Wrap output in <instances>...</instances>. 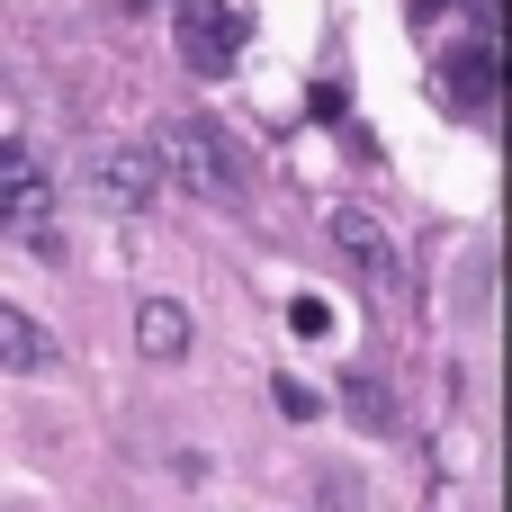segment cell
Instances as JSON below:
<instances>
[{
  "mask_svg": "<svg viewBox=\"0 0 512 512\" xmlns=\"http://www.w3.org/2000/svg\"><path fill=\"white\" fill-rule=\"evenodd\" d=\"M153 171L180 180V189L207 198V207H225V198L243 189V153H234V135H225L207 108H171V117H162V135H153Z\"/></svg>",
  "mask_w": 512,
  "mask_h": 512,
  "instance_id": "6da1fadb",
  "label": "cell"
},
{
  "mask_svg": "<svg viewBox=\"0 0 512 512\" xmlns=\"http://www.w3.org/2000/svg\"><path fill=\"white\" fill-rule=\"evenodd\" d=\"M72 180H81L90 216H144V207H153V189H162L153 144H117V135L81 144V153H72Z\"/></svg>",
  "mask_w": 512,
  "mask_h": 512,
  "instance_id": "7a4b0ae2",
  "label": "cell"
},
{
  "mask_svg": "<svg viewBox=\"0 0 512 512\" xmlns=\"http://www.w3.org/2000/svg\"><path fill=\"white\" fill-rule=\"evenodd\" d=\"M324 225H333V252L369 279V297H396V288H405V252H396V234H387L369 207H333Z\"/></svg>",
  "mask_w": 512,
  "mask_h": 512,
  "instance_id": "3957f363",
  "label": "cell"
},
{
  "mask_svg": "<svg viewBox=\"0 0 512 512\" xmlns=\"http://www.w3.org/2000/svg\"><path fill=\"white\" fill-rule=\"evenodd\" d=\"M171 36H180L189 72H234V45H243V9H234V0H171Z\"/></svg>",
  "mask_w": 512,
  "mask_h": 512,
  "instance_id": "277c9868",
  "label": "cell"
},
{
  "mask_svg": "<svg viewBox=\"0 0 512 512\" xmlns=\"http://www.w3.org/2000/svg\"><path fill=\"white\" fill-rule=\"evenodd\" d=\"M0 243H27V252H63V225H54V189L27 180V189H0Z\"/></svg>",
  "mask_w": 512,
  "mask_h": 512,
  "instance_id": "5b68a950",
  "label": "cell"
},
{
  "mask_svg": "<svg viewBox=\"0 0 512 512\" xmlns=\"http://www.w3.org/2000/svg\"><path fill=\"white\" fill-rule=\"evenodd\" d=\"M0 369H9V378H54V369H63V342H54L27 306H9V297H0Z\"/></svg>",
  "mask_w": 512,
  "mask_h": 512,
  "instance_id": "8992f818",
  "label": "cell"
},
{
  "mask_svg": "<svg viewBox=\"0 0 512 512\" xmlns=\"http://www.w3.org/2000/svg\"><path fill=\"white\" fill-rule=\"evenodd\" d=\"M441 99H450L459 117H486V108H495V45L450 54V63H441Z\"/></svg>",
  "mask_w": 512,
  "mask_h": 512,
  "instance_id": "52a82bcc",
  "label": "cell"
},
{
  "mask_svg": "<svg viewBox=\"0 0 512 512\" xmlns=\"http://www.w3.org/2000/svg\"><path fill=\"white\" fill-rule=\"evenodd\" d=\"M135 342H144V360H189V306L144 297L135 306Z\"/></svg>",
  "mask_w": 512,
  "mask_h": 512,
  "instance_id": "ba28073f",
  "label": "cell"
},
{
  "mask_svg": "<svg viewBox=\"0 0 512 512\" xmlns=\"http://www.w3.org/2000/svg\"><path fill=\"white\" fill-rule=\"evenodd\" d=\"M342 405H351L369 432H396V423H405V414H396V387H387V378H369V369H351V378H342Z\"/></svg>",
  "mask_w": 512,
  "mask_h": 512,
  "instance_id": "9c48e42d",
  "label": "cell"
},
{
  "mask_svg": "<svg viewBox=\"0 0 512 512\" xmlns=\"http://www.w3.org/2000/svg\"><path fill=\"white\" fill-rule=\"evenodd\" d=\"M288 333H297V342H324V333H333V306H324V297H297V306H288Z\"/></svg>",
  "mask_w": 512,
  "mask_h": 512,
  "instance_id": "30bf717a",
  "label": "cell"
},
{
  "mask_svg": "<svg viewBox=\"0 0 512 512\" xmlns=\"http://www.w3.org/2000/svg\"><path fill=\"white\" fill-rule=\"evenodd\" d=\"M270 396H279V414H288V423H315V405H324V396H315L306 378H279Z\"/></svg>",
  "mask_w": 512,
  "mask_h": 512,
  "instance_id": "8fae6325",
  "label": "cell"
},
{
  "mask_svg": "<svg viewBox=\"0 0 512 512\" xmlns=\"http://www.w3.org/2000/svg\"><path fill=\"white\" fill-rule=\"evenodd\" d=\"M27 180H45V162L27 144H0V189H27Z\"/></svg>",
  "mask_w": 512,
  "mask_h": 512,
  "instance_id": "7c38bea8",
  "label": "cell"
},
{
  "mask_svg": "<svg viewBox=\"0 0 512 512\" xmlns=\"http://www.w3.org/2000/svg\"><path fill=\"white\" fill-rule=\"evenodd\" d=\"M324 512H360V486H351L342 468H324Z\"/></svg>",
  "mask_w": 512,
  "mask_h": 512,
  "instance_id": "4fadbf2b",
  "label": "cell"
}]
</instances>
